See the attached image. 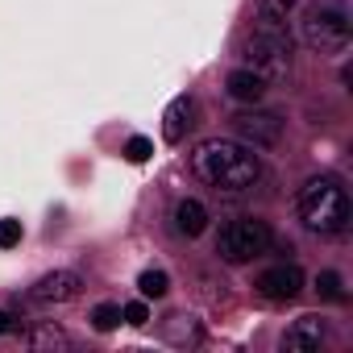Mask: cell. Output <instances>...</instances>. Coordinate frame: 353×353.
I'll use <instances>...</instances> for the list:
<instances>
[{"mask_svg": "<svg viewBox=\"0 0 353 353\" xmlns=\"http://www.w3.org/2000/svg\"><path fill=\"white\" fill-rule=\"evenodd\" d=\"M192 170H196L200 183H208V188H216V192H245V188L258 183L262 162H258L254 145L229 141V137H212V141H200V145H196Z\"/></svg>", "mask_w": 353, "mask_h": 353, "instance_id": "1", "label": "cell"}, {"mask_svg": "<svg viewBox=\"0 0 353 353\" xmlns=\"http://www.w3.org/2000/svg\"><path fill=\"white\" fill-rule=\"evenodd\" d=\"M349 196L341 188V179H332V174H320V179H307L303 192H299V221L303 229L320 233V237H336L349 229Z\"/></svg>", "mask_w": 353, "mask_h": 353, "instance_id": "2", "label": "cell"}, {"mask_svg": "<svg viewBox=\"0 0 353 353\" xmlns=\"http://www.w3.org/2000/svg\"><path fill=\"white\" fill-rule=\"evenodd\" d=\"M241 67H250L266 83L287 79V71H291V34H287V26L254 17V30L241 42Z\"/></svg>", "mask_w": 353, "mask_h": 353, "instance_id": "3", "label": "cell"}, {"mask_svg": "<svg viewBox=\"0 0 353 353\" xmlns=\"http://www.w3.org/2000/svg\"><path fill=\"white\" fill-rule=\"evenodd\" d=\"M299 38L303 46L320 54H341L349 46V17L341 5H307L299 17Z\"/></svg>", "mask_w": 353, "mask_h": 353, "instance_id": "4", "label": "cell"}, {"mask_svg": "<svg viewBox=\"0 0 353 353\" xmlns=\"http://www.w3.org/2000/svg\"><path fill=\"white\" fill-rule=\"evenodd\" d=\"M270 241H274V233H270L266 221H258V216H237V221H229V225L221 229L216 254H221V262L241 266V262H254L258 254H266Z\"/></svg>", "mask_w": 353, "mask_h": 353, "instance_id": "5", "label": "cell"}, {"mask_svg": "<svg viewBox=\"0 0 353 353\" xmlns=\"http://www.w3.org/2000/svg\"><path fill=\"white\" fill-rule=\"evenodd\" d=\"M254 287H258V295L270 299V303H291V299L303 291V270H299L295 262H279V266L262 270Z\"/></svg>", "mask_w": 353, "mask_h": 353, "instance_id": "6", "label": "cell"}, {"mask_svg": "<svg viewBox=\"0 0 353 353\" xmlns=\"http://www.w3.org/2000/svg\"><path fill=\"white\" fill-rule=\"evenodd\" d=\"M233 125H237V133H241V141L245 145H279V137H283V117L279 112H241V117H233Z\"/></svg>", "mask_w": 353, "mask_h": 353, "instance_id": "7", "label": "cell"}, {"mask_svg": "<svg viewBox=\"0 0 353 353\" xmlns=\"http://www.w3.org/2000/svg\"><path fill=\"white\" fill-rule=\"evenodd\" d=\"M79 291H83V279L75 270H54L30 287V299L34 303H71V299H79Z\"/></svg>", "mask_w": 353, "mask_h": 353, "instance_id": "8", "label": "cell"}, {"mask_svg": "<svg viewBox=\"0 0 353 353\" xmlns=\"http://www.w3.org/2000/svg\"><path fill=\"white\" fill-rule=\"evenodd\" d=\"M324 336H328V324H324L320 316H299V320L287 328L283 349H287V353H316V349L324 345Z\"/></svg>", "mask_w": 353, "mask_h": 353, "instance_id": "9", "label": "cell"}, {"mask_svg": "<svg viewBox=\"0 0 353 353\" xmlns=\"http://www.w3.org/2000/svg\"><path fill=\"white\" fill-rule=\"evenodd\" d=\"M192 125H196V100H192V96H174V100L166 104V112H162V137H166L170 145H179Z\"/></svg>", "mask_w": 353, "mask_h": 353, "instance_id": "10", "label": "cell"}, {"mask_svg": "<svg viewBox=\"0 0 353 353\" xmlns=\"http://www.w3.org/2000/svg\"><path fill=\"white\" fill-rule=\"evenodd\" d=\"M225 92H229L237 104H258V100L266 96V79H262V75H254L250 67H237V71H229Z\"/></svg>", "mask_w": 353, "mask_h": 353, "instance_id": "11", "label": "cell"}, {"mask_svg": "<svg viewBox=\"0 0 353 353\" xmlns=\"http://www.w3.org/2000/svg\"><path fill=\"white\" fill-rule=\"evenodd\" d=\"M174 229L183 237H200L208 229V208L200 200H179V208H174Z\"/></svg>", "mask_w": 353, "mask_h": 353, "instance_id": "12", "label": "cell"}, {"mask_svg": "<svg viewBox=\"0 0 353 353\" xmlns=\"http://www.w3.org/2000/svg\"><path fill=\"white\" fill-rule=\"evenodd\" d=\"M299 0H254V17L258 21H287V13Z\"/></svg>", "mask_w": 353, "mask_h": 353, "instance_id": "13", "label": "cell"}, {"mask_svg": "<svg viewBox=\"0 0 353 353\" xmlns=\"http://www.w3.org/2000/svg\"><path fill=\"white\" fill-rule=\"evenodd\" d=\"M137 291H141L145 299H162V295L170 291V279H166V270H141V279H137Z\"/></svg>", "mask_w": 353, "mask_h": 353, "instance_id": "14", "label": "cell"}, {"mask_svg": "<svg viewBox=\"0 0 353 353\" xmlns=\"http://www.w3.org/2000/svg\"><path fill=\"white\" fill-rule=\"evenodd\" d=\"M30 345H34V349H46V345H59V349H67V345H71V336H67L63 328H54V324H42L38 332H30Z\"/></svg>", "mask_w": 353, "mask_h": 353, "instance_id": "15", "label": "cell"}, {"mask_svg": "<svg viewBox=\"0 0 353 353\" xmlns=\"http://www.w3.org/2000/svg\"><path fill=\"white\" fill-rule=\"evenodd\" d=\"M316 291H320V299H332V303H341V299H345V283H341V274H336V270H324V274L316 279Z\"/></svg>", "mask_w": 353, "mask_h": 353, "instance_id": "16", "label": "cell"}, {"mask_svg": "<svg viewBox=\"0 0 353 353\" xmlns=\"http://www.w3.org/2000/svg\"><path fill=\"white\" fill-rule=\"evenodd\" d=\"M121 324V307L117 303H100V307H92V328L96 332H112Z\"/></svg>", "mask_w": 353, "mask_h": 353, "instance_id": "17", "label": "cell"}, {"mask_svg": "<svg viewBox=\"0 0 353 353\" xmlns=\"http://www.w3.org/2000/svg\"><path fill=\"white\" fill-rule=\"evenodd\" d=\"M21 237H26L21 221H0V250H13V245H21Z\"/></svg>", "mask_w": 353, "mask_h": 353, "instance_id": "18", "label": "cell"}, {"mask_svg": "<svg viewBox=\"0 0 353 353\" xmlns=\"http://www.w3.org/2000/svg\"><path fill=\"white\" fill-rule=\"evenodd\" d=\"M154 154V141L150 137H129V145H125V158L129 162H145Z\"/></svg>", "mask_w": 353, "mask_h": 353, "instance_id": "19", "label": "cell"}, {"mask_svg": "<svg viewBox=\"0 0 353 353\" xmlns=\"http://www.w3.org/2000/svg\"><path fill=\"white\" fill-rule=\"evenodd\" d=\"M121 316H125V320H129L133 328H145V324H150V307H145L141 299H137V303H129V307H125Z\"/></svg>", "mask_w": 353, "mask_h": 353, "instance_id": "20", "label": "cell"}, {"mask_svg": "<svg viewBox=\"0 0 353 353\" xmlns=\"http://www.w3.org/2000/svg\"><path fill=\"white\" fill-rule=\"evenodd\" d=\"M9 332H21V320L13 312H0V336H9Z\"/></svg>", "mask_w": 353, "mask_h": 353, "instance_id": "21", "label": "cell"}]
</instances>
